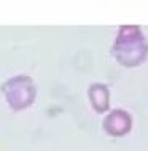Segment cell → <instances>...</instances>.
<instances>
[{
	"mask_svg": "<svg viewBox=\"0 0 148 151\" xmlns=\"http://www.w3.org/2000/svg\"><path fill=\"white\" fill-rule=\"evenodd\" d=\"M112 54L123 67L132 68L148 59V42L139 26H121L112 46Z\"/></svg>",
	"mask_w": 148,
	"mask_h": 151,
	"instance_id": "1",
	"label": "cell"
},
{
	"mask_svg": "<svg viewBox=\"0 0 148 151\" xmlns=\"http://www.w3.org/2000/svg\"><path fill=\"white\" fill-rule=\"evenodd\" d=\"M2 91L5 94L8 107L13 111H22L35 102L37 88L30 76L27 75H16L8 78L2 86Z\"/></svg>",
	"mask_w": 148,
	"mask_h": 151,
	"instance_id": "2",
	"label": "cell"
},
{
	"mask_svg": "<svg viewBox=\"0 0 148 151\" xmlns=\"http://www.w3.org/2000/svg\"><path fill=\"white\" fill-rule=\"evenodd\" d=\"M132 124H134V119L131 116V113L123 108H113L110 111H107L104 121H102L104 132L115 138L127 135L132 129Z\"/></svg>",
	"mask_w": 148,
	"mask_h": 151,
	"instance_id": "3",
	"label": "cell"
},
{
	"mask_svg": "<svg viewBox=\"0 0 148 151\" xmlns=\"http://www.w3.org/2000/svg\"><path fill=\"white\" fill-rule=\"evenodd\" d=\"M88 99L92 110L104 115L110 110V89L104 83H92L88 88Z\"/></svg>",
	"mask_w": 148,
	"mask_h": 151,
	"instance_id": "4",
	"label": "cell"
}]
</instances>
